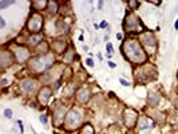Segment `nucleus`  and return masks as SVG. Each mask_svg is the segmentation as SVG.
<instances>
[{
	"label": "nucleus",
	"instance_id": "nucleus-28",
	"mask_svg": "<svg viewBox=\"0 0 178 134\" xmlns=\"http://www.w3.org/2000/svg\"><path fill=\"white\" fill-rule=\"evenodd\" d=\"M39 121H40V123L43 126H47V125H48V114L42 113L40 116H39Z\"/></svg>",
	"mask_w": 178,
	"mask_h": 134
},
{
	"label": "nucleus",
	"instance_id": "nucleus-12",
	"mask_svg": "<svg viewBox=\"0 0 178 134\" xmlns=\"http://www.w3.org/2000/svg\"><path fill=\"white\" fill-rule=\"evenodd\" d=\"M12 52H13V56H15V60L19 64L28 63V60L32 58L30 49L26 46H16L15 49L12 50Z\"/></svg>",
	"mask_w": 178,
	"mask_h": 134
},
{
	"label": "nucleus",
	"instance_id": "nucleus-6",
	"mask_svg": "<svg viewBox=\"0 0 178 134\" xmlns=\"http://www.w3.org/2000/svg\"><path fill=\"white\" fill-rule=\"evenodd\" d=\"M123 28L127 32H141L145 30V27L141 22V19L134 12H127L123 20Z\"/></svg>",
	"mask_w": 178,
	"mask_h": 134
},
{
	"label": "nucleus",
	"instance_id": "nucleus-47",
	"mask_svg": "<svg viewBox=\"0 0 178 134\" xmlns=\"http://www.w3.org/2000/svg\"><path fill=\"white\" fill-rule=\"evenodd\" d=\"M127 134H135V133H134L133 130H129V133H127Z\"/></svg>",
	"mask_w": 178,
	"mask_h": 134
},
{
	"label": "nucleus",
	"instance_id": "nucleus-23",
	"mask_svg": "<svg viewBox=\"0 0 178 134\" xmlns=\"http://www.w3.org/2000/svg\"><path fill=\"white\" fill-rule=\"evenodd\" d=\"M59 8H60V7H59V3H58V2H54V0H48V6H47L46 11L48 12V15L54 16V15H56V13H58Z\"/></svg>",
	"mask_w": 178,
	"mask_h": 134
},
{
	"label": "nucleus",
	"instance_id": "nucleus-37",
	"mask_svg": "<svg viewBox=\"0 0 178 134\" xmlns=\"http://www.w3.org/2000/svg\"><path fill=\"white\" fill-rule=\"evenodd\" d=\"M0 27H2V28L6 27V20H4L3 16H0Z\"/></svg>",
	"mask_w": 178,
	"mask_h": 134
},
{
	"label": "nucleus",
	"instance_id": "nucleus-21",
	"mask_svg": "<svg viewBox=\"0 0 178 134\" xmlns=\"http://www.w3.org/2000/svg\"><path fill=\"white\" fill-rule=\"evenodd\" d=\"M48 51H50V43L48 42H46L43 40L42 43H39L35 49H34V52L36 55H44V54H48Z\"/></svg>",
	"mask_w": 178,
	"mask_h": 134
},
{
	"label": "nucleus",
	"instance_id": "nucleus-30",
	"mask_svg": "<svg viewBox=\"0 0 178 134\" xmlns=\"http://www.w3.org/2000/svg\"><path fill=\"white\" fill-rule=\"evenodd\" d=\"M0 85H2V87H3V89H6L7 86L11 85V79H8V78H2V80H0Z\"/></svg>",
	"mask_w": 178,
	"mask_h": 134
},
{
	"label": "nucleus",
	"instance_id": "nucleus-41",
	"mask_svg": "<svg viewBox=\"0 0 178 134\" xmlns=\"http://www.w3.org/2000/svg\"><path fill=\"white\" fill-rule=\"evenodd\" d=\"M82 49H83V51H84V52H88V46H87V44H83Z\"/></svg>",
	"mask_w": 178,
	"mask_h": 134
},
{
	"label": "nucleus",
	"instance_id": "nucleus-25",
	"mask_svg": "<svg viewBox=\"0 0 178 134\" xmlns=\"http://www.w3.org/2000/svg\"><path fill=\"white\" fill-rule=\"evenodd\" d=\"M79 134H95V129L90 122H84L83 126L79 129Z\"/></svg>",
	"mask_w": 178,
	"mask_h": 134
},
{
	"label": "nucleus",
	"instance_id": "nucleus-32",
	"mask_svg": "<svg viewBox=\"0 0 178 134\" xmlns=\"http://www.w3.org/2000/svg\"><path fill=\"white\" fill-rule=\"evenodd\" d=\"M16 123H17V126H19V130H20V134H24V123H23V121L19 119Z\"/></svg>",
	"mask_w": 178,
	"mask_h": 134
},
{
	"label": "nucleus",
	"instance_id": "nucleus-26",
	"mask_svg": "<svg viewBox=\"0 0 178 134\" xmlns=\"http://www.w3.org/2000/svg\"><path fill=\"white\" fill-rule=\"evenodd\" d=\"M15 4V0H2L0 2V9H7V7H11Z\"/></svg>",
	"mask_w": 178,
	"mask_h": 134
},
{
	"label": "nucleus",
	"instance_id": "nucleus-11",
	"mask_svg": "<svg viewBox=\"0 0 178 134\" xmlns=\"http://www.w3.org/2000/svg\"><path fill=\"white\" fill-rule=\"evenodd\" d=\"M139 118V114L135 109L133 107H126L122 113V119H123V125L129 129V130H133L135 129V125H137V121Z\"/></svg>",
	"mask_w": 178,
	"mask_h": 134
},
{
	"label": "nucleus",
	"instance_id": "nucleus-43",
	"mask_svg": "<svg viewBox=\"0 0 178 134\" xmlns=\"http://www.w3.org/2000/svg\"><path fill=\"white\" fill-rule=\"evenodd\" d=\"M94 28H95V30H99V24H96V23H94Z\"/></svg>",
	"mask_w": 178,
	"mask_h": 134
},
{
	"label": "nucleus",
	"instance_id": "nucleus-40",
	"mask_svg": "<svg viewBox=\"0 0 178 134\" xmlns=\"http://www.w3.org/2000/svg\"><path fill=\"white\" fill-rule=\"evenodd\" d=\"M31 109H36V103L35 102H30V105H28Z\"/></svg>",
	"mask_w": 178,
	"mask_h": 134
},
{
	"label": "nucleus",
	"instance_id": "nucleus-33",
	"mask_svg": "<svg viewBox=\"0 0 178 134\" xmlns=\"http://www.w3.org/2000/svg\"><path fill=\"white\" fill-rule=\"evenodd\" d=\"M119 83L123 86V87H130V83H129V80H126L125 78H119Z\"/></svg>",
	"mask_w": 178,
	"mask_h": 134
},
{
	"label": "nucleus",
	"instance_id": "nucleus-22",
	"mask_svg": "<svg viewBox=\"0 0 178 134\" xmlns=\"http://www.w3.org/2000/svg\"><path fill=\"white\" fill-rule=\"evenodd\" d=\"M75 58H77V54H75V50L74 49H70L64 52L63 55V64H71L72 62L75 60Z\"/></svg>",
	"mask_w": 178,
	"mask_h": 134
},
{
	"label": "nucleus",
	"instance_id": "nucleus-35",
	"mask_svg": "<svg viewBox=\"0 0 178 134\" xmlns=\"http://www.w3.org/2000/svg\"><path fill=\"white\" fill-rule=\"evenodd\" d=\"M99 27H101V28H107V27H109V23H107L106 20H102L101 24H99Z\"/></svg>",
	"mask_w": 178,
	"mask_h": 134
},
{
	"label": "nucleus",
	"instance_id": "nucleus-34",
	"mask_svg": "<svg viewBox=\"0 0 178 134\" xmlns=\"http://www.w3.org/2000/svg\"><path fill=\"white\" fill-rule=\"evenodd\" d=\"M86 66H88V67H94V66H95L92 58H87V59H86Z\"/></svg>",
	"mask_w": 178,
	"mask_h": 134
},
{
	"label": "nucleus",
	"instance_id": "nucleus-18",
	"mask_svg": "<svg viewBox=\"0 0 178 134\" xmlns=\"http://www.w3.org/2000/svg\"><path fill=\"white\" fill-rule=\"evenodd\" d=\"M51 47H52V51H55V54H63L67 51V42L63 38L54 39L51 42Z\"/></svg>",
	"mask_w": 178,
	"mask_h": 134
},
{
	"label": "nucleus",
	"instance_id": "nucleus-7",
	"mask_svg": "<svg viewBox=\"0 0 178 134\" xmlns=\"http://www.w3.org/2000/svg\"><path fill=\"white\" fill-rule=\"evenodd\" d=\"M158 125L153 121L149 116H139L138 121H137V125H135V131L138 134H149L151 133L154 129H156Z\"/></svg>",
	"mask_w": 178,
	"mask_h": 134
},
{
	"label": "nucleus",
	"instance_id": "nucleus-31",
	"mask_svg": "<svg viewBox=\"0 0 178 134\" xmlns=\"http://www.w3.org/2000/svg\"><path fill=\"white\" fill-rule=\"evenodd\" d=\"M112 52H114V47H112V44L110 42L106 43V54H111L112 55Z\"/></svg>",
	"mask_w": 178,
	"mask_h": 134
},
{
	"label": "nucleus",
	"instance_id": "nucleus-4",
	"mask_svg": "<svg viewBox=\"0 0 178 134\" xmlns=\"http://www.w3.org/2000/svg\"><path fill=\"white\" fill-rule=\"evenodd\" d=\"M157 75H158V71L156 69V66L150 63H145L135 70L134 79L139 85H146L149 82H151V80H156Z\"/></svg>",
	"mask_w": 178,
	"mask_h": 134
},
{
	"label": "nucleus",
	"instance_id": "nucleus-16",
	"mask_svg": "<svg viewBox=\"0 0 178 134\" xmlns=\"http://www.w3.org/2000/svg\"><path fill=\"white\" fill-rule=\"evenodd\" d=\"M147 116L153 119L154 122L157 123L158 126H163L166 123V116L163 113H161V111H158L157 109H151L150 107V110H149V114Z\"/></svg>",
	"mask_w": 178,
	"mask_h": 134
},
{
	"label": "nucleus",
	"instance_id": "nucleus-36",
	"mask_svg": "<svg viewBox=\"0 0 178 134\" xmlns=\"http://www.w3.org/2000/svg\"><path fill=\"white\" fill-rule=\"evenodd\" d=\"M107 66H109L110 69H115V67H116V64L114 63V62H111V60H107Z\"/></svg>",
	"mask_w": 178,
	"mask_h": 134
},
{
	"label": "nucleus",
	"instance_id": "nucleus-45",
	"mask_svg": "<svg viewBox=\"0 0 178 134\" xmlns=\"http://www.w3.org/2000/svg\"><path fill=\"white\" fill-rule=\"evenodd\" d=\"M174 105H176V107L178 109V97L176 98V100H174Z\"/></svg>",
	"mask_w": 178,
	"mask_h": 134
},
{
	"label": "nucleus",
	"instance_id": "nucleus-17",
	"mask_svg": "<svg viewBox=\"0 0 178 134\" xmlns=\"http://www.w3.org/2000/svg\"><path fill=\"white\" fill-rule=\"evenodd\" d=\"M162 100V95L159 94L158 91H150L147 94V98H146V102H147V106L151 107V109H157L158 105L161 103Z\"/></svg>",
	"mask_w": 178,
	"mask_h": 134
},
{
	"label": "nucleus",
	"instance_id": "nucleus-48",
	"mask_svg": "<svg viewBox=\"0 0 178 134\" xmlns=\"http://www.w3.org/2000/svg\"><path fill=\"white\" fill-rule=\"evenodd\" d=\"M42 134H43V133H42Z\"/></svg>",
	"mask_w": 178,
	"mask_h": 134
},
{
	"label": "nucleus",
	"instance_id": "nucleus-19",
	"mask_svg": "<svg viewBox=\"0 0 178 134\" xmlns=\"http://www.w3.org/2000/svg\"><path fill=\"white\" fill-rule=\"evenodd\" d=\"M77 91H78L77 85L67 83V85H66L64 87H63V90H62V97L66 98V99H68V98H71V97H75Z\"/></svg>",
	"mask_w": 178,
	"mask_h": 134
},
{
	"label": "nucleus",
	"instance_id": "nucleus-8",
	"mask_svg": "<svg viewBox=\"0 0 178 134\" xmlns=\"http://www.w3.org/2000/svg\"><path fill=\"white\" fill-rule=\"evenodd\" d=\"M139 42L142 47H146L147 52H154L157 51V46H158V42H157V38L154 35V32L151 31H143L142 34L139 35Z\"/></svg>",
	"mask_w": 178,
	"mask_h": 134
},
{
	"label": "nucleus",
	"instance_id": "nucleus-10",
	"mask_svg": "<svg viewBox=\"0 0 178 134\" xmlns=\"http://www.w3.org/2000/svg\"><path fill=\"white\" fill-rule=\"evenodd\" d=\"M67 113H68L67 107L63 103H58L56 106L52 107V110H51V118H52V123L56 127L64 125V119H66Z\"/></svg>",
	"mask_w": 178,
	"mask_h": 134
},
{
	"label": "nucleus",
	"instance_id": "nucleus-20",
	"mask_svg": "<svg viewBox=\"0 0 178 134\" xmlns=\"http://www.w3.org/2000/svg\"><path fill=\"white\" fill-rule=\"evenodd\" d=\"M43 42V35L42 34H34V35H28L27 36V40H26V43L28 46H31V47H35L39 44V43H42Z\"/></svg>",
	"mask_w": 178,
	"mask_h": 134
},
{
	"label": "nucleus",
	"instance_id": "nucleus-1",
	"mask_svg": "<svg viewBox=\"0 0 178 134\" xmlns=\"http://www.w3.org/2000/svg\"><path fill=\"white\" fill-rule=\"evenodd\" d=\"M122 54L133 64L142 66L147 62V54L143 50L139 39H127L122 44Z\"/></svg>",
	"mask_w": 178,
	"mask_h": 134
},
{
	"label": "nucleus",
	"instance_id": "nucleus-24",
	"mask_svg": "<svg viewBox=\"0 0 178 134\" xmlns=\"http://www.w3.org/2000/svg\"><path fill=\"white\" fill-rule=\"evenodd\" d=\"M48 2L47 0H34L31 2V7H34L35 11H42V9H47Z\"/></svg>",
	"mask_w": 178,
	"mask_h": 134
},
{
	"label": "nucleus",
	"instance_id": "nucleus-14",
	"mask_svg": "<svg viewBox=\"0 0 178 134\" xmlns=\"http://www.w3.org/2000/svg\"><path fill=\"white\" fill-rule=\"evenodd\" d=\"M91 91L90 89L86 87V86H82V87L78 89L77 94H75V100L81 105V106H84V105H87L88 102H90L91 99Z\"/></svg>",
	"mask_w": 178,
	"mask_h": 134
},
{
	"label": "nucleus",
	"instance_id": "nucleus-9",
	"mask_svg": "<svg viewBox=\"0 0 178 134\" xmlns=\"http://www.w3.org/2000/svg\"><path fill=\"white\" fill-rule=\"evenodd\" d=\"M39 80L35 79V78H24L20 80V90L22 93L30 97V95H36L37 91L40 90L39 87Z\"/></svg>",
	"mask_w": 178,
	"mask_h": 134
},
{
	"label": "nucleus",
	"instance_id": "nucleus-46",
	"mask_svg": "<svg viewBox=\"0 0 178 134\" xmlns=\"http://www.w3.org/2000/svg\"><path fill=\"white\" fill-rule=\"evenodd\" d=\"M169 134H178V130H171V131L169 133Z\"/></svg>",
	"mask_w": 178,
	"mask_h": 134
},
{
	"label": "nucleus",
	"instance_id": "nucleus-44",
	"mask_svg": "<svg viewBox=\"0 0 178 134\" xmlns=\"http://www.w3.org/2000/svg\"><path fill=\"white\" fill-rule=\"evenodd\" d=\"M79 42H84V36L83 35H79Z\"/></svg>",
	"mask_w": 178,
	"mask_h": 134
},
{
	"label": "nucleus",
	"instance_id": "nucleus-39",
	"mask_svg": "<svg viewBox=\"0 0 178 134\" xmlns=\"http://www.w3.org/2000/svg\"><path fill=\"white\" fill-rule=\"evenodd\" d=\"M116 39H118V40H122V39H123V35H122L121 32H118V34H116Z\"/></svg>",
	"mask_w": 178,
	"mask_h": 134
},
{
	"label": "nucleus",
	"instance_id": "nucleus-42",
	"mask_svg": "<svg viewBox=\"0 0 178 134\" xmlns=\"http://www.w3.org/2000/svg\"><path fill=\"white\" fill-rule=\"evenodd\" d=\"M174 30H177V31H178V19L176 20V23H174Z\"/></svg>",
	"mask_w": 178,
	"mask_h": 134
},
{
	"label": "nucleus",
	"instance_id": "nucleus-2",
	"mask_svg": "<svg viewBox=\"0 0 178 134\" xmlns=\"http://www.w3.org/2000/svg\"><path fill=\"white\" fill-rule=\"evenodd\" d=\"M55 55L48 52L44 55H35L28 60V70L35 75L46 74L55 64Z\"/></svg>",
	"mask_w": 178,
	"mask_h": 134
},
{
	"label": "nucleus",
	"instance_id": "nucleus-13",
	"mask_svg": "<svg viewBox=\"0 0 178 134\" xmlns=\"http://www.w3.org/2000/svg\"><path fill=\"white\" fill-rule=\"evenodd\" d=\"M52 93H54V90L51 86H42L40 90L37 91L36 94V100H37V103L40 105L42 107H46L47 105H48L50 102V99L51 97H52Z\"/></svg>",
	"mask_w": 178,
	"mask_h": 134
},
{
	"label": "nucleus",
	"instance_id": "nucleus-5",
	"mask_svg": "<svg viewBox=\"0 0 178 134\" xmlns=\"http://www.w3.org/2000/svg\"><path fill=\"white\" fill-rule=\"evenodd\" d=\"M44 18L43 15H40L39 12H34L31 13L30 18L27 19V23H26V30L31 34V35H34V34H42L44 28Z\"/></svg>",
	"mask_w": 178,
	"mask_h": 134
},
{
	"label": "nucleus",
	"instance_id": "nucleus-38",
	"mask_svg": "<svg viewBox=\"0 0 178 134\" xmlns=\"http://www.w3.org/2000/svg\"><path fill=\"white\" fill-rule=\"evenodd\" d=\"M103 6H105V2H98V9H103Z\"/></svg>",
	"mask_w": 178,
	"mask_h": 134
},
{
	"label": "nucleus",
	"instance_id": "nucleus-29",
	"mask_svg": "<svg viewBox=\"0 0 178 134\" xmlns=\"http://www.w3.org/2000/svg\"><path fill=\"white\" fill-rule=\"evenodd\" d=\"M4 117H6L7 119H12V117H13V111L11 109H4Z\"/></svg>",
	"mask_w": 178,
	"mask_h": 134
},
{
	"label": "nucleus",
	"instance_id": "nucleus-3",
	"mask_svg": "<svg viewBox=\"0 0 178 134\" xmlns=\"http://www.w3.org/2000/svg\"><path fill=\"white\" fill-rule=\"evenodd\" d=\"M84 123V110L81 106L70 107L67 116L64 119V129L67 131H75L81 129Z\"/></svg>",
	"mask_w": 178,
	"mask_h": 134
},
{
	"label": "nucleus",
	"instance_id": "nucleus-15",
	"mask_svg": "<svg viewBox=\"0 0 178 134\" xmlns=\"http://www.w3.org/2000/svg\"><path fill=\"white\" fill-rule=\"evenodd\" d=\"M13 62H15V56H13V52L11 50L3 49L0 51V66H2L3 70L11 67L13 64Z\"/></svg>",
	"mask_w": 178,
	"mask_h": 134
},
{
	"label": "nucleus",
	"instance_id": "nucleus-27",
	"mask_svg": "<svg viewBox=\"0 0 178 134\" xmlns=\"http://www.w3.org/2000/svg\"><path fill=\"white\" fill-rule=\"evenodd\" d=\"M127 6H129V8L131 9V11H135V9L139 8L141 3L137 2V0H130V2H127Z\"/></svg>",
	"mask_w": 178,
	"mask_h": 134
}]
</instances>
